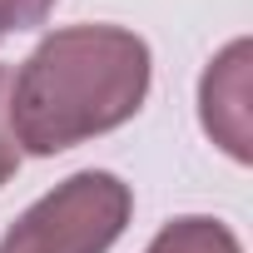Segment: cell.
Here are the masks:
<instances>
[{
	"instance_id": "3",
	"label": "cell",
	"mask_w": 253,
	"mask_h": 253,
	"mask_svg": "<svg viewBox=\"0 0 253 253\" xmlns=\"http://www.w3.org/2000/svg\"><path fill=\"white\" fill-rule=\"evenodd\" d=\"M243 75H248V40H233L209 70H204V129L233 154L248 159V129H243Z\"/></svg>"
},
{
	"instance_id": "1",
	"label": "cell",
	"mask_w": 253,
	"mask_h": 253,
	"mask_svg": "<svg viewBox=\"0 0 253 253\" xmlns=\"http://www.w3.org/2000/svg\"><path fill=\"white\" fill-rule=\"evenodd\" d=\"M149 94V45L119 25H70L45 35L5 99L25 154H60L129 124Z\"/></svg>"
},
{
	"instance_id": "5",
	"label": "cell",
	"mask_w": 253,
	"mask_h": 253,
	"mask_svg": "<svg viewBox=\"0 0 253 253\" xmlns=\"http://www.w3.org/2000/svg\"><path fill=\"white\" fill-rule=\"evenodd\" d=\"M5 99H10V70L0 65V189H5L20 169V144L10 134V114H5Z\"/></svg>"
},
{
	"instance_id": "6",
	"label": "cell",
	"mask_w": 253,
	"mask_h": 253,
	"mask_svg": "<svg viewBox=\"0 0 253 253\" xmlns=\"http://www.w3.org/2000/svg\"><path fill=\"white\" fill-rule=\"evenodd\" d=\"M55 10V0H0V35L10 30H30Z\"/></svg>"
},
{
	"instance_id": "2",
	"label": "cell",
	"mask_w": 253,
	"mask_h": 253,
	"mask_svg": "<svg viewBox=\"0 0 253 253\" xmlns=\"http://www.w3.org/2000/svg\"><path fill=\"white\" fill-rule=\"evenodd\" d=\"M134 189L109 169H80L35 199L0 238V253H109L129 228Z\"/></svg>"
},
{
	"instance_id": "4",
	"label": "cell",
	"mask_w": 253,
	"mask_h": 253,
	"mask_svg": "<svg viewBox=\"0 0 253 253\" xmlns=\"http://www.w3.org/2000/svg\"><path fill=\"white\" fill-rule=\"evenodd\" d=\"M144 253H243V243L233 238L228 223H218L209 213H184V218L164 223Z\"/></svg>"
}]
</instances>
